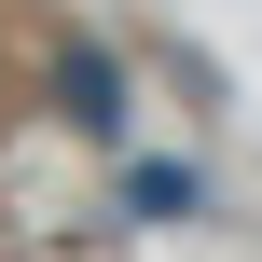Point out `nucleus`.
Here are the masks:
<instances>
[{
	"instance_id": "f257e3e1",
	"label": "nucleus",
	"mask_w": 262,
	"mask_h": 262,
	"mask_svg": "<svg viewBox=\"0 0 262 262\" xmlns=\"http://www.w3.org/2000/svg\"><path fill=\"white\" fill-rule=\"evenodd\" d=\"M69 124L124 138V83H111V55H69Z\"/></svg>"
},
{
	"instance_id": "f03ea898",
	"label": "nucleus",
	"mask_w": 262,
	"mask_h": 262,
	"mask_svg": "<svg viewBox=\"0 0 262 262\" xmlns=\"http://www.w3.org/2000/svg\"><path fill=\"white\" fill-rule=\"evenodd\" d=\"M124 193H138V207H152V221H193V207H207V180H193V166H138V180H124Z\"/></svg>"
}]
</instances>
